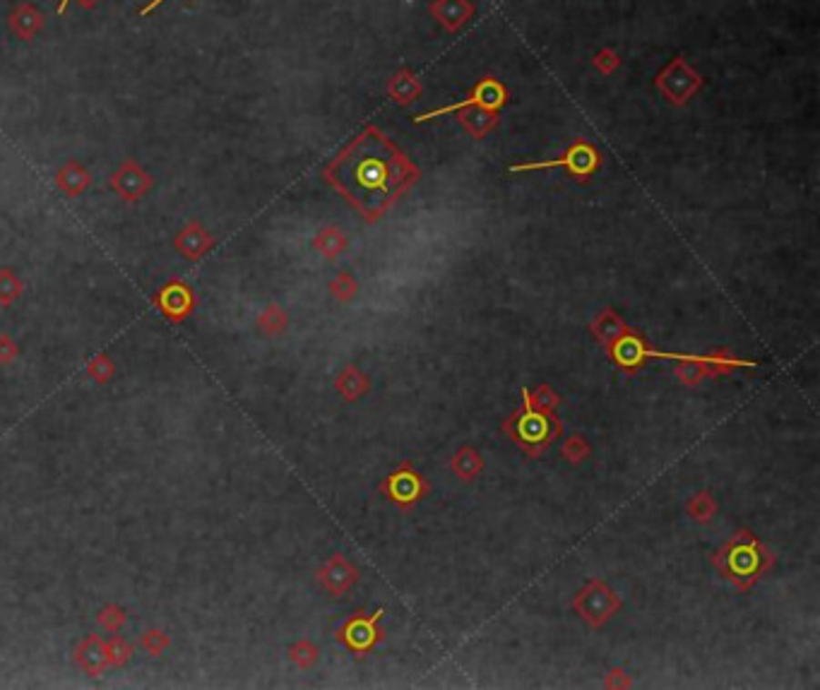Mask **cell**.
Wrapping results in <instances>:
<instances>
[{
    "mask_svg": "<svg viewBox=\"0 0 820 690\" xmlns=\"http://www.w3.org/2000/svg\"><path fill=\"white\" fill-rule=\"evenodd\" d=\"M344 637L347 643L354 647V650H366L376 640V628H373V621H351L344 630Z\"/></svg>",
    "mask_w": 820,
    "mask_h": 690,
    "instance_id": "cell-7",
    "label": "cell"
},
{
    "mask_svg": "<svg viewBox=\"0 0 820 690\" xmlns=\"http://www.w3.org/2000/svg\"><path fill=\"white\" fill-rule=\"evenodd\" d=\"M383 142L366 137L357 142L342 159L337 161L335 174L337 183L347 190L349 198L366 209L383 208V202L390 198L395 186V157L392 152H383Z\"/></svg>",
    "mask_w": 820,
    "mask_h": 690,
    "instance_id": "cell-1",
    "label": "cell"
},
{
    "mask_svg": "<svg viewBox=\"0 0 820 690\" xmlns=\"http://www.w3.org/2000/svg\"><path fill=\"white\" fill-rule=\"evenodd\" d=\"M522 397H525V409L522 414L515 419V436L522 441V445H531V448H539L549 442V438H553L556 433V421H552L549 416L534 411L530 404V390H522Z\"/></svg>",
    "mask_w": 820,
    "mask_h": 690,
    "instance_id": "cell-3",
    "label": "cell"
},
{
    "mask_svg": "<svg viewBox=\"0 0 820 690\" xmlns=\"http://www.w3.org/2000/svg\"><path fill=\"white\" fill-rule=\"evenodd\" d=\"M419 476L410 474V472H400V474L390 476L388 482V489H390L392 498L400 502H411L419 496Z\"/></svg>",
    "mask_w": 820,
    "mask_h": 690,
    "instance_id": "cell-6",
    "label": "cell"
},
{
    "mask_svg": "<svg viewBox=\"0 0 820 690\" xmlns=\"http://www.w3.org/2000/svg\"><path fill=\"white\" fill-rule=\"evenodd\" d=\"M613 359L623 366V369H635L645 359H673V361H688V363H705V366H755L754 361H734V359H710V356H683V354H669V351H653L645 344L640 342L638 337L625 335L612 349Z\"/></svg>",
    "mask_w": 820,
    "mask_h": 690,
    "instance_id": "cell-2",
    "label": "cell"
},
{
    "mask_svg": "<svg viewBox=\"0 0 820 690\" xmlns=\"http://www.w3.org/2000/svg\"><path fill=\"white\" fill-rule=\"evenodd\" d=\"M10 25H13V29L20 34L22 39H32L34 34L44 27V17L32 5H22L10 15Z\"/></svg>",
    "mask_w": 820,
    "mask_h": 690,
    "instance_id": "cell-5",
    "label": "cell"
},
{
    "mask_svg": "<svg viewBox=\"0 0 820 690\" xmlns=\"http://www.w3.org/2000/svg\"><path fill=\"white\" fill-rule=\"evenodd\" d=\"M67 3H70V0H61V5H58V15L66 13ZM77 3H80L82 7H87V10H92V7H95L96 3H99V0H77Z\"/></svg>",
    "mask_w": 820,
    "mask_h": 690,
    "instance_id": "cell-8",
    "label": "cell"
},
{
    "mask_svg": "<svg viewBox=\"0 0 820 690\" xmlns=\"http://www.w3.org/2000/svg\"><path fill=\"white\" fill-rule=\"evenodd\" d=\"M162 3H164V0H152V3H149V5H145V7H142V10H140V15H149V13H152V10H155V7H157V5H162Z\"/></svg>",
    "mask_w": 820,
    "mask_h": 690,
    "instance_id": "cell-9",
    "label": "cell"
},
{
    "mask_svg": "<svg viewBox=\"0 0 820 690\" xmlns=\"http://www.w3.org/2000/svg\"><path fill=\"white\" fill-rule=\"evenodd\" d=\"M726 565L736 577L751 575L755 573L760 565L758 551H755V543H734L732 551H729V558H726Z\"/></svg>",
    "mask_w": 820,
    "mask_h": 690,
    "instance_id": "cell-4",
    "label": "cell"
}]
</instances>
